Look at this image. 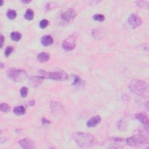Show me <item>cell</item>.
Returning <instances> with one entry per match:
<instances>
[{
    "label": "cell",
    "instance_id": "cell-20",
    "mask_svg": "<svg viewBox=\"0 0 149 149\" xmlns=\"http://www.w3.org/2000/svg\"><path fill=\"white\" fill-rule=\"evenodd\" d=\"M82 82V80H81V79L78 76L74 75V81L72 83V85L74 86H79L81 84Z\"/></svg>",
    "mask_w": 149,
    "mask_h": 149
},
{
    "label": "cell",
    "instance_id": "cell-12",
    "mask_svg": "<svg viewBox=\"0 0 149 149\" xmlns=\"http://www.w3.org/2000/svg\"><path fill=\"white\" fill-rule=\"evenodd\" d=\"M44 78L42 76H34L30 78V83L33 86H37L41 84Z\"/></svg>",
    "mask_w": 149,
    "mask_h": 149
},
{
    "label": "cell",
    "instance_id": "cell-18",
    "mask_svg": "<svg viewBox=\"0 0 149 149\" xmlns=\"http://www.w3.org/2000/svg\"><path fill=\"white\" fill-rule=\"evenodd\" d=\"M17 15L16 11L12 9H9L7 13V17L11 20L14 19L17 17Z\"/></svg>",
    "mask_w": 149,
    "mask_h": 149
},
{
    "label": "cell",
    "instance_id": "cell-11",
    "mask_svg": "<svg viewBox=\"0 0 149 149\" xmlns=\"http://www.w3.org/2000/svg\"><path fill=\"white\" fill-rule=\"evenodd\" d=\"M101 120V118L100 116L99 115L94 116L89 120V121L87 123V125L88 127H94L100 124Z\"/></svg>",
    "mask_w": 149,
    "mask_h": 149
},
{
    "label": "cell",
    "instance_id": "cell-9",
    "mask_svg": "<svg viewBox=\"0 0 149 149\" xmlns=\"http://www.w3.org/2000/svg\"><path fill=\"white\" fill-rule=\"evenodd\" d=\"M22 148L25 149H34L36 148V143L31 139L25 138L19 142Z\"/></svg>",
    "mask_w": 149,
    "mask_h": 149
},
{
    "label": "cell",
    "instance_id": "cell-4",
    "mask_svg": "<svg viewBox=\"0 0 149 149\" xmlns=\"http://www.w3.org/2000/svg\"><path fill=\"white\" fill-rule=\"evenodd\" d=\"M40 74L44 79L47 78L56 80H65L68 79V75L63 71L50 72L42 70L40 71Z\"/></svg>",
    "mask_w": 149,
    "mask_h": 149
},
{
    "label": "cell",
    "instance_id": "cell-5",
    "mask_svg": "<svg viewBox=\"0 0 149 149\" xmlns=\"http://www.w3.org/2000/svg\"><path fill=\"white\" fill-rule=\"evenodd\" d=\"M146 140H147L146 137L143 136V134H140L127 139L126 143L129 146H136L144 144Z\"/></svg>",
    "mask_w": 149,
    "mask_h": 149
},
{
    "label": "cell",
    "instance_id": "cell-23",
    "mask_svg": "<svg viewBox=\"0 0 149 149\" xmlns=\"http://www.w3.org/2000/svg\"><path fill=\"white\" fill-rule=\"evenodd\" d=\"M13 50V47H12V46H8V47L6 48L5 50V52H4L5 56L7 57H8L10 55V54L12 52Z\"/></svg>",
    "mask_w": 149,
    "mask_h": 149
},
{
    "label": "cell",
    "instance_id": "cell-17",
    "mask_svg": "<svg viewBox=\"0 0 149 149\" xmlns=\"http://www.w3.org/2000/svg\"><path fill=\"white\" fill-rule=\"evenodd\" d=\"M21 37H22L21 34L18 32H13L11 34V39L15 42H18L19 40H21Z\"/></svg>",
    "mask_w": 149,
    "mask_h": 149
},
{
    "label": "cell",
    "instance_id": "cell-8",
    "mask_svg": "<svg viewBox=\"0 0 149 149\" xmlns=\"http://www.w3.org/2000/svg\"><path fill=\"white\" fill-rule=\"evenodd\" d=\"M128 23L133 29H136L142 23L141 18L135 13H132L128 19Z\"/></svg>",
    "mask_w": 149,
    "mask_h": 149
},
{
    "label": "cell",
    "instance_id": "cell-21",
    "mask_svg": "<svg viewBox=\"0 0 149 149\" xmlns=\"http://www.w3.org/2000/svg\"><path fill=\"white\" fill-rule=\"evenodd\" d=\"M28 89L26 87H23L20 90L21 96L23 98L27 97V96H28Z\"/></svg>",
    "mask_w": 149,
    "mask_h": 149
},
{
    "label": "cell",
    "instance_id": "cell-1",
    "mask_svg": "<svg viewBox=\"0 0 149 149\" xmlns=\"http://www.w3.org/2000/svg\"><path fill=\"white\" fill-rule=\"evenodd\" d=\"M74 136L77 144L82 148L91 147L96 143L95 138L89 133L77 132L74 134Z\"/></svg>",
    "mask_w": 149,
    "mask_h": 149
},
{
    "label": "cell",
    "instance_id": "cell-6",
    "mask_svg": "<svg viewBox=\"0 0 149 149\" xmlns=\"http://www.w3.org/2000/svg\"><path fill=\"white\" fill-rule=\"evenodd\" d=\"M76 36L75 34H73L68 37L66 40H65L62 43V47L64 50L70 51L73 50L76 46Z\"/></svg>",
    "mask_w": 149,
    "mask_h": 149
},
{
    "label": "cell",
    "instance_id": "cell-13",
    "mask_svg": "<svg viewBox=\"0 0 149 149\" xmlns=\"http://www.w3.org/2000/svg\"><path fill=\"white\" fill-rule=\"evenodd\" d=\"M41 42H42V44L44 46H48L51 45L53 43L54 40H53V38L51 36L46 35L42 37Z\"/></svg>",
    "mask_w": 149,
    "mask_h": 149
},
{
    "label": "cell",
    "instance_id": "cell-24",
    "mask_svg": "<svg viewBox=\"0 0 149 149\" xmlns=\"http://www.w3.org/2000/svg\"><path fill=\"white\" fill-rule=\"evenodd\" d=\"M48 25V21L46 19H43L40 22V27L42 29H44Z\"/></svg>",
    "mask_w": 149,
    "mask_h": 149
},
{
    "label": "cell",
    "instance_id": "cell-26",
    "mask_svg": "<svg viewBox=\"0 0 149 149\" xmlns=\"http://www.w3.org/2000/svg\"><path fill=\"white\" fill-rule=\"evenodd\" d=\"M31 1H23L22 2L23 3H30Z\"/></svg>",
    "mask_w": 149,
    "mask_h": 149
},
{
    "label": "cell",
    "instance_id": "cell-14",
    "mask_svg": "<svg viewBox=\"0 0 149 149\" xmlns=\"http://www.w3.org/2000/svg\"><path fill=\"white\" fill-rule=\"evenodd\" d=\"M50 55L46 52H41L37 56V60L40 62H46L50 60Z\"/></svg>",
    "mask_w": 149,
    "mask_h": 149
},
{
    "label": "cell",
    "instance_id": "cell-22",
    "mask_svg": "<svg viewBox=\"0 0 149 149\" xmlns=\"http://www.w3.org/2000/svg\"><path fill=\"white\" fill-rule=\"evenodd\" d=\"M93 19L96 21H98L100 22L104 21L105 19V17L102 14H96L93 17Z\"/></svg>",
    "mask_w": 149,
    "mask_h": 149
},
{
    "label": "cell",
    "instance_id": "cell-15",
    "mask_svg": "<svg viewBox=\"0 0 149 149\" xmlns=\"http://www.w3.org/2000/svg\"><path fill=\"white\" fill-rule=\"evenodd\" d=\"M13 113L18 115H23L26 113V109L22 105L17 106L13 109Z\"/></svg>",
    "mask_w": 149,
    "mask_h": 149
},
{
    "label": "cell",
    "instance_id": "cell-25",
    "mask_svg": "<svg viewBox=\"0 0 149 149\" xmlns=\"http://www.w3.org/2000/svg\"><path fill=\"white\" fill-rule=\"evenodd\" d=\"M4 41H5V39H4V36H3V34H1V39H0V43H1V48H3Z\"/></svg>",
    "mask_w": 149,
    "mask_h": 149
},
{
    "label": "cell",
    "instance_id": "cell-16",
    "mask_svg": "<svg viewBox=\"0 0 149 149\" xmlns=\"http://www.w3.org/2000/svg\"><path fill=\"white\" fill-rule=\"evenodd\" d=\"M34 18V12L33 10H32L31 9H27L26 13H25V18L26 20H32Z\"/></svg>",
    "mask_w": 149,
    "mask_h": 149
},
{
    "label": "cell",
    "instance_id": "cell-2",
    "mask_svg": "<svg viewBox=\"0 0 149 149\" xmlns=\"http://www.w3.org/2000/svg\"><path fill=\"white\" fill-rule=\"evenodd\" d=\"M130 90L139 96H147L148 93V85L140 80H133L129 86Z\"/></svg>",
    "mask_w": 149,
    "mask_h": 149
},
{
    "label": "cell",
    "instance_id": "cell-19",
    "mask_svg": "<svg viewBox=\"0 0 149 149\" xmlns=\"http://www.w3.org/2000/svg\"><path fill=\"white\" fill-rule=\"evenodd\" d=\"M0 109H1V111L2 112L8 113L10 111L11 108L8 104L6 103H2L1 104V106H0Z\"/></svg>",
    "mask_w": 149,
    "mask_h": 149
},
{
    "label": "cell",
    "instance_id": "cell-27",
    "mask_svg": "<svg viewBox=\"0 0 149 149\" xmlns=\"http://www.w3.org/2000/svg\"><path fill=\"white\" fill-rule=\"evenodd\" d=\"M3 4V1H1V5H2Z\"/></svg>",
    "mask_w": 149,
    "mask_h": 149
},
{
    "label": "cell",
    "instance_id": "cell-7",
    "mask_svg": "<svg viewBox=\"0 0 149 149\" xmlns=\"http://www.w3.org/2000/svg\"><path fill=\"white\" fill-rule=\"evenodd\" d=\"M76 16V12L74 9H68L61 15V20L66 23L70 22Z\"/></svg>",
    "mask_w": 149,
    "mask_h": 149
},
{
    "label": "cell",
    "instance_id": "cell-10",
    "mask_svg": "<svg viewBox=\"0 0 149 149\" xmlns=\"http://www.w3.org/2000/svg\"><path fill=\"white\" fill-rule=\"evenodd\" d=\"M136 118L142 123L144 126L146 127L147 129H148V119L147 115L145 113H139L136 115Z\"/></svg>",
    "mask_w": 149,
    "mask_h": 149
},
{
    "label": "cell",
    "instance_id": "cell-3",
    "mask_svg": "<svg viewBox=\"0 0 149 149\" xmlns=\"http://www.w3.org/2000/svg\"><path fill=\"white\" fill-rule=\"evenodd\" d=\"M8 76L17 82H21L27 77V73L25 70L11 68L7 71Z\"/></svg>",
    "mask_w": 149,
    "mask_h": 149
}]
</instances>
